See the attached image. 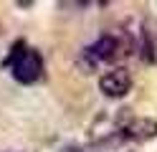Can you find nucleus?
Masks as SVG:
<instances>
[{"instance_id": "1", "label": "nucleus", "mask_w": 157, "mask_h": 152, "mask_svg": "<svg viewBox=\"0 0 157 152\" xmlns=\"http://www.w3.org/2000/svg\"><path fill=\"white\" fill-rule=\"evenodd\" d=\"M0 66L10 68L13 79L18 84H36L41 79V74H43V56L36 48H31L25 41H15L8 58Z\"/></svg>"}, {"instance_id": "3", "label": "nucleus", "mask_w": 157, "mask_h": 152, "mask_svg": "<svg viewBox=\"0 0 157 152\" xmlns=\"http://www.w3.org/2000/svg\"><path fill=\"white\" fill-rule=\"evenodd\" d=\"M99 89H101V94L109 96V99L127 96V94H129V89H132L129 71H127V68H114V71H109V74H104L99 79Z\"/></svg>"}, {"instance_id": "2", "label": "nucleus", "mask_w": 157, "mask_h": 152, "mask_svg": "<svg viewBox=\"0 0 157 152\" xmlns=\"http://www.w3.org/2000/svg\"><path fill=\"white\" fill-rule=\"evenodd\" d=\"M119 41L114 36H101L96 38L89 48H84V58H86V68L94 71V66L99 64H112V61L119 56Z\"/></svg>"}, {"instance_id": "4", "label": "nucleus", "mask_w": 157, "mask_h": 152, "mask_svg": "<svg viewBox=\"0 0 157 152\" xmlns=\"http://www.w3.org/2000/svg\"><path fill=\"white\" fill-rule=\"evenodd\" d=\"M122 137L127 139H134V142H147L157 137V122L155 119H144V117H137V119H129L127 124L119 129Z\"/></svg>"}]
</instances>
